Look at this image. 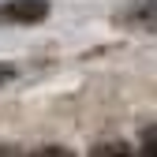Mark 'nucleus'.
<instances>
[{"instance_id":"f257e3e1","label":"nucleus","mask_w":157,"mask_h":157,"mask_svg":"<svg viewBox=\"0 0 157 157\" xmlns=\"http://www.w3.org/2000/svg\"><path fill=\"white\" fill-rule=\"evenodd\" d=\"M49 15V0H4L0 26H34Z\"/></svg>"},{"instance_id":"f03ea898","label":"nucleus","mask_w":157,"mask_h":157,"mask_svg":"<svg viewBox=\"0 0 157 157\" xmlns=\"http://www.w3.org/2000/svg\"><path fill=\"white\" fill-rule=\"evenodd\" d=\"M90 157H135V150H131L124 139H109V142H101V146H94Z\"/></svg>"},{"instance_id":"7ed1b4c3","label":"nucleus","mask_w":157,"mask_h":157,"mask_svg":"<svg viewBox=\"0 0 157 157\" xmlns=\"http://www.w3.org/2000/svg\"><path fill=\"white\" fill-rule=\"evenodd\" d=\"M30 157H75V153L64 150V146H41V150H34Z\"/></svg>"},{"instance_id":"20e7f679","label":"nucleus","mask_w":157,"mask_h":157,"mask_svg":"<svg viewBox=\"0 0 157 157\" xmlns=\"http://www.w3.org/2000/svg\"><path fill=\"white\" fill-rule=\"evenodd\" d=\"M142 157H153V131L142 135Z\"/></svg>"},{"instance_id":"39448f33","label":"nucleus","mask_w":157,"mask_h":157,"mask_svg":"<svg viewBox=\"0 0 157 157\" xmlns=\"http://www.w3.org/2000/svg\"><path fill=\"white\" fill-rule=\"evenodd\" d=\"M11 78H15V67H11V64H0V86L11 82Z\"/></svg>"}]
</instances>
